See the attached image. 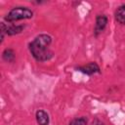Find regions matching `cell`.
Instances as JSON below:
<instances>
[{
    "label": "cell",
    "mask_w": 125,
    "mask_h": 125,
    "mask_svg": "<svg viewBox=\"0 0 125 125\" xmlns=\"http://www.w3.org/2000/svg\"><path fill=\"white\" fill-rule=\"evenodd\" d=\"M53 38L47 33H41L29 42L28 50L32 58L38 62H45L53 59L54 53L50 50Z\"/></svg>",
    "instance_id": "obj_1"
},
{
    "label": "cell",
    "mask_w": 125,
    "mask_h": 125,
    "mask_svg": "<svg viewBox=\"0 0 125 125\" xmlns=\"http://www.w3.org/2000/svg\"><path fill=\"white\" fill-rule=\"evenodd\" d=\"M33 11L31 9H29L28 7L25 6H17L12 8L8 14L4 17V21L9 22V23H13L21 20H29L33 18Z\"/></svg>",
    "instance_id": "obj_2"
},
{
    "label": "cell",
    "mask_w": 125,
    "mask_h": 125,
    "mask_svg": "<svg viewBox=\"0 0 125 125\" xmlns=\"http://www.w3.org/2000/svg\"><path fill=\"white\" fill-rule=\"evenodd\" d=\"M75 70L76 71H79L83 74H86L88 76H91V75H94V74H97V73H101V67L100 65L96 62H90L86 64H83V65H79V66H76L75 67Z\"/></svg>",
    "instance_id": "obj_3"
},
{
    "label": "cell",
    "mask_w": 125,
    "mask_h": 125,
    "mask_svg": "<svg viewBox=\"0 0 125 125\" xmlns=\"http://www.w3.org/2000/svg\"><path fill=\"white\" fill-rule=\"evenodd\" d=\"M108 19L105 15L104 14H99L96 16V21H95V26H94V36L98 37L100 34H102L104 29L107 26Z\"/></svg>",
    "instance_id": "obj_4"
},
{
    "label": "cell",
    "mask_w": 125,
    "mask_h": 125,
    "mask_svg": "<svg viewBox=\"0 0 125 125\" xmlns=\"http://www.w3.org/2000/svg\"><path fill=\"white\" fill-rule=\"evenodd\" d=\"M25 28V24H16V23H6V35L14 36L21 33Z\"/></svg>",
    "instance_id": "obj_5"
},
{
    "label": "cell",
    "mask_w": 125,
    "mask_h": 125,
    "mask_svg": "<svg viewBox=\"0 0 125 125\" xmlns=\"http://www.w3.org/2000/svg\"><path fill=\"white\" fill-rule=\"evenodd\" d=\"M35 119H36V122H37L38 125H49L50 124V116L43 109L36 110Z\"/></svg>",
    "instance_id": "obj_6"
},
{
    "label": "cell",
    "mask_w": 125,
    "mask_h": 125,
    "mask_svg": "<svg viewBox=\"0 0 125 125\" xmlns=\"http://www.w3.org/2000/svg\"><path fill=\"white\" fill-rule=\"evenodd\" d=\"M114 19L119 24L125 25V4L117 7L114 13Z\"/></svg>",
    "instance_id": "obj_7"
},
{
    "label": "cell",
    "mask_w": 125,
    "mask_h": 125,
    "mask_svg": "<svg viewBox=\"0 0 125 125\" xmlns=\"http://www.w3.org/2000/svg\"><path fill=\"white\" fill-rule=\"evenodd\" d=\"M2 59L7 62H14L16 59V53L12 48H6L2 52Z\"/></svg>",
    "instance_id": "obj_8"
},
{
    "label": "cell",
    "mask_w": 125,
    "mask_h": 125,
    "mask_svg": "<svg viewBox=\"0 0 125 125\" xmlns=\"http://www.w3.org/2000/svg\"><path fill=\"white\" fill-rule=\"evenodd\" d=\"M68 125H88V119L86 116H80L73 118Z\"/></svg>",
    "instance_id": "obj_9"
},
{
    "label": "cell",
    "mask_w": 125,
    "mask_h": 125,
    "mask_svg": "<svg viewBox=\"0 0 125 125\" xmlns=\"http://www.w3.org/2000/svg\"><path fill=\"white\" fill-rule=\"evenodd\" d=\"M6 35V23L4 21L0 22V43H3Z\"/></svg>",
    "instance_id": "obj_10"
},
{
    "label": "cell",
    "mask_w": 125,
    "mask_h": 125,
    "mask_svg": "<svg viewBox=\"0 0 125 125\" xmlns=\"http://www.w3.org/2000/svg\"><path fill=\"white\" fill-rule=\"evenodd\" d=\"M92 125H105V124H104V122H103L99 118H95L92 122Z\"/></svg>",
    "instance_id": "obj_11"
}]
</instances>
